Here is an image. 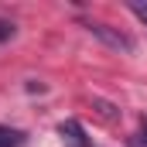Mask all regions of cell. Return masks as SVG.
Returning a JSON list of instances; mask_svg holds the SVG:
<instances>
[{"label": "cell", "instance_id": "6da1fadb", "mask_svg": "<svg viewBox=\"0 0 147 147\" xmlns=\"http://www.w3.org/2000/svg\"><path fill=\"white\" fill-rule=\"evenodd\" d=\"M86 31L92 38H99L103 45H110L116 51H134V38L127 34V31H120V28H113V24H103V21H89L86 24Z\"/></svg>", "mask_w": 147, "mask_h": 147}, {"label": "cell", "instance_id": "7a4b0ae2", "mask_svg": "<svg viewBox=\"0 0 147 147\" xmlns=\"http://www.w3.org/2000/svg\"><path fill=\"white\" fill-rule=\"evenodd\" d=\"M58 134H62V137H69V144H72V147H89L86 130H82V123H79V120H65V123L58 127Z\"/></svg>", "mask_w": 147, "mask_h": 147}, {"label": "cell", "instance_id": "3957f363", "mask_svg": "<svg viewBox=\"0 0 147 147\" xmlns=\"http://www.w3.org/2000/svg\"><path fill=\"white\" fill-rule=\"evenodd\" d=\"M24 140H28L24 130H17V127H3V123H0V147H24Z\"/></svg>", "mask_w": 147, "mask_h": 147}, {"label": "cell", "instance_id": "277c9868", "mask_svg": "<svg viewBox=\"0 0 147 147\" xmlns=\"http://www.w3.org/2000/svg\"><path fill=\"white\" fill-rule=\"evenodd\" d=\"M127 7H130V10H134V14H137V17L147 24V0H130Z\"/></svg>", "mask_w": 147, "mask_h": 147}, {"label": "cell", "instance_id": "5b68a950", "mask_svg": "<svg viewBox=\"0 0 147 147\" xmlns=\"http://www.w3.org/2000/svg\"><path fill=\"white\" fill-rule=\"evenodd\" d=\"M130 147H147V120H144V127L134 134V140H130Z\"/></svg>", "mask_w": 147, "mask_h": 147}, {"label": "cell", "instance_id": "8992f818", "mask_svg": "<svg viewBox=\"0 0 147 147\" xmlns=\"http://www.w3.org/2000/svg\"><path fill=\"white\" fill-rule=\"evenodd\" d=\"M14 21H0V41H7V38H14Z\"/></svg>", "mask_w": 147, "mask_h": 147}]
</instances>
